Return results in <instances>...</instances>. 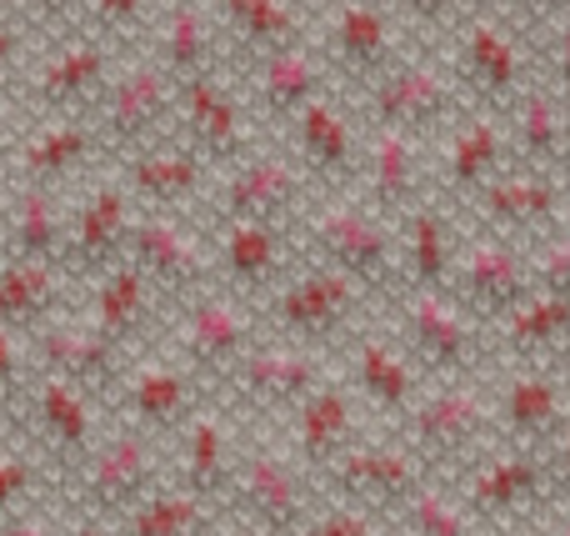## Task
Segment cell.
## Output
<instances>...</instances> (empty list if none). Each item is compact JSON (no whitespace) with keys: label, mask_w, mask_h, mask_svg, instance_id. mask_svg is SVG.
I'll return each instance as SVG.
<instances>
[{"label":"cell","mask_w":570,"mask_h":536,"mask_svg":"<svg viewBox=\"0 0 570 536\" xmlns=\"http://www.w3.org/2000/svg\"><path fill=\"white\" fill-rule=\"evenodd\" d=\"M250 501L256 511L271 522V527H295L301 522V497H295V477L281 467H261L256 487H250Z\"/></svg>","instance_id":"8992f818"},{"label":"cell","mask_w":570,"mask_h":536,"mask_svg":"<svg viewBox=\"0 0 570 536\" xmlns=\"http://www.w3.org/2000/svg\"><path fill=\"white\" fill-rule=\"evenodd\" d=\"M561 536H570V527H566V532H561Z\"/></svg>","instance_id":"2e32d148"},{"label":"cell","mask_w":570,"mask_h":536,"mask_svg":"<svg viewBox=\"0 0 570 536\" xmlns=\"http://www.w3.org/2000/svg\"><path fill=\"white\" fill-rule=\"evenodd\" d=\"M405 517H411L415 536H471L465 511L455 507V501L435 497V491H415V497L405 501Z\"/></svg>","instance_id":"52a82bcc"},{"label":"cell","mask_w":570,"mask_h":536,"mask_svg":"<svg viewBox=\"0 0 570 536\" xmlns=\"http://www.w3.org/2000/svg\"><path fill=\"white\" fill-rule=\"evenodd\" d=\"M190 511L186 507H160L156 517H146V536H186Z\"/></svg>","instance_id":"7c38bea8"},{"label":"cell","mask_w":570,"mask_h":536,"mask_svg":"<svg viewBox=\"0 0 570 536\" xmlns=\"http://www.w3.org/2000/svg\"><path fill=\"white\" fill-rule=\"evenodd\" d=\"M556 70H561V80H570V26L561 30V40H556Z\"/></svg>","instance_id":"5bb4252c"},{"label":"cell","mask_w":570,"mask_h":536,"mask_svg":"<svg viewBox=\"0 0 570 536\" xmlns=\"http://www.w3.org/2000/svg\"><path fill=\"white\" fill-rule=\"evenodd\" d=\"M335 50H341L355 70H385L391 20L375 10V0H345L341 20H335Z\"/></svg>","instance_id":"277c9868"},{"label":"cell","mask_w":570,"mask_h":536,"mask_svg":"<svg viewBox=\"0 0 570 536\" xmlns=\"http://www.w3.org/2000/svg\"><path fill=\"white\" fill-rule=\"evenodd\" d=\"M305 536H375V517L365 507L331 511V517H321Z\"/></svg>","instance_id":"30bf717a"},{"label":"cell","mask_w":570,"mask_h":536,"mask_svg":"<svg viewBox=\"0 0 570 536\" xmlns=\"http://www.w3.org/2000/svg\"><path fill=\"white\" fill-rule=\"evenodd\" d=\"M535 481H541V471H535L531 461H501V467L481 471V481H475V491H471V507L475 511H511L531 497Z\"/></svg>","instance_id":"5b68a950"},{"label":"cell","mask_w":570,"mask_h":536,"mask_svg":"<svg viewBox=\"0 0 570 536\" xmlns=\"http://www.w3.org/2000/svg\"><path fill=\"white\" fill-rule=\"evenodd\" d=\"M471 411H475L471 401H461V407H451V401H445V407H431L425 411V421H421V437L435 441V447L465 437V431H471Z\"/></svg>","instance_id":"9c48e42d"},{"label":"cell","mask_w":570,"mask_h":536,"mask_svg":"<svg viewBox=\"0 0 570 536\" xmlns=\"http://www.w3.org/2000/svg\"><path fill=\"white\" fill-rule=\"evenodd\" d=\"M230 10H236V26L261 40H291L295 30V16L285 0H230Z\"/></svg>","instance_id":"ba28073f"},{"label":"cell","mask_w":570,"mask_h":536,"mask_svg":"<svg viewBox=\"0 0 570 536\" xmlns=\"http://www.w3.org/2000/svg\"><path fill=\"white\" fill-rule=\"evenodd\" d=\"M561 481H570V447H566V457H561Z\"/></svg>","instance_id":"9a60e30c"},{"label":"cell","mask_w":570,"mask_h":536,"mask_svg":"<svg viewBox=\"0 0 570 536\" xmlns=\"http://www.w3.org/2000/svg\"><path fill=\"white\" fill-rule=\"evenodd\" d=\"M405 10H411L415 20H425V26H445V20H455V10L465 6V0H401Z\"/></svg>","instance_id":"8fae6325"},{"label":"cell","mask_w":570,"mask_h":536,"mask_svg":"<svg viewBox=\"0 0 570 536\" xmlns=\"http://www.w3.org/2000/svg\"><path fill=\"white\" fill-rule=\"evenodd\" d=\"M451 100V80L431 66H401L385 70L381 90H375V106L391 120H415V116H435V110Z\"/></svg>","instance_id":"7a4b0ae2"},{"label":"cell","mask_w":570,"mask_h":536,"mask_svg":"<svg viewBox=\"0 0 570 536\" xmlns=\"http://www.w3.org/2000/svg\"><path fill=\"white\" fill-rule=\"evenodd\" d=\"M525 16H561V10H570V0H521Z\"/></svg>","instance_id":"4fadbf2b"},{"label":"cell","mask_w":570,"mask_h":536,"mask_svg":"<svg viewBox=\"0 0 570 536\" xmlns=\"http://www.w3.org/2000/svg\"><path fill=\"white\" fill-rule=\"evenodd\" d=\"M521 70V50L501 26H471L461 46V76L481 90H511Z\"/></svg>","instance_id":"3957f363"},{"label":"cell","mask_w":570,"mask_h":536,"mask_svg":"<svg viewBox=\"0 0 570 536\" xmlns=\"http://www.w3.org/2000/svg\"><path fill=\"white\" fill-rule=\"evenodd\" d=\"M345 487L365 501V507H395V501H411L415 497V461L405 451L391 447H375V451H355L345 461Z\"/></svg>","instance_id":"6da1fadb"}]
</instances>
